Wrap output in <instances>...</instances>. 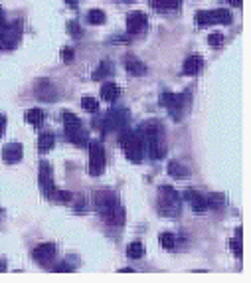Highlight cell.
<instances>
[{
	"instance_id": "obj_1",
	"label": "cell",
	"mask_w": 251,
	"mask_h": 283,
	"mask_svg": "<svg viewBox=\"0 0 251 283\" xmlns=\"http://www.w3.org/2000/svg\"><path fill=\"white\" fill-rule=\"evenodd\" d=\"M95 206H97V212L103 216V220L107 222L109 226L121 228L125 224V208L121 206L117 194H113L111 190H99L95 194Z\"/></svg>"
},
{
	"instance_id": "obj_2",
	"label": "cell",
	"mask_w": 251,
	"mask_h": 283,
	"mask_svg": "<svg viewBox=\"0 0 251 283\" xmlns=\"http://www.w3.org/2000/svg\"><path fill=\"white\" fill-rule=\"evenodd\" d=\"M119 143H121V149L129 160H133V162L143 160L145 151H147V143H145V135L141 129H125L119 137Z\"/></svg>"
},
{
	"instance_id": "obj_3",
	"label": "cell",
	"mask_w": 251,
	"mask_h": 283,
	"mask_svg": "<svg viewBox=\"0 0 251 283\" xmlns=\"http://www.w3.org/2000/svg\"><path fill=\"white\" fill-rule=\"evenodd\" d=\"M129 123H131V115L129 111L119 107V109H109L101 119H95L93 127L97 125L103 133H111V131H125L129 129Z\"/></svg>"
},
{
	"instance_id": "obj_4",
	"label": "cell",
	"mask_w": 251,
	"mask_h": 283,
	"mask_svg": "<svg viewBox=\"0 0 251 283\" xmlns=\"http://www.w3.org/2000/svg\"><path fill=\"white\" fill-rule=\"evenodd\" d=\"M158 194H160V198H158V212L162 216H168V218L178 216L180 210H182L178 192L172 188V186H160Z\"/></svg>"
},
{
	"instance_id": "obj_5",
	"label": "cell",
	"mask_w": 251,
	"mask_h": 283,
	"mask_svg": "<svg viewBox=\"0 0 251 283\" xmlns=\"http://www.w3.org/2000/svg\"><path fill=\"white\" fill-rule=\"evenodd\" d=\"M233 16L225 8H216V10H200L196 12V24L198 26H210V24H231Z\"/></svg>"
},
{
	"instance_id": "obj_6",
	"label": "cell",
	"mask_w": 251,
	"mask_h": 283,
	"mask_svg": "<svg viewBox=\"0 0 251 283\" xmlns=\"http://www.w3.org/2000/svg\"><path fill=\"white\" fill-rule=\"evenodd\" d=\"M188 99H190L188 91H186V93H180V95L166 91V93H162L160 103L168 107L170 117H172L174 121H180V119H182V113H184V107H186V103H188Z\"/></svg>"
},
{
	"instance_id": "obj_7",
	"label": "cell",
	"mask_w": 251,
	"mask_h": 283,
	"mask_svg": "<svg viewBox=\"0 0 251 283\" xmlns=\"http://www.w3.org/2000/svg\"><path fill=\"white\" fill-rule=\"evenodd\" d=\"M89 174L91 176H101L105 170V149L101 145V141H89Z\"/></svg>"
},
{
	"instance_id": "obj_8",
	"label": "cell",
	"mask_w": 251,
	"mask_h": 283,
	"mask_svg": "<svg viewBox=\"0 0 251 283\" xmlns=\"http://www.w3.org/2000/svg\"><path fill=\"white\" fill-rule=\"evenodd\" d=\"M145 143H147V151H149L151 158H157V160L164 158L166 151H168L166 141H164V133L153 135V137H145Z\"/></svg>"
},
{
	"instance_id": "obj_9",
	"label": "cell",
	"mask_w": 251,
	"mask_h": 283,
	"mask_svg": "<svg viewBox=\"0 0 251 283\" xmlns=\"http://www.w3.org/2000/svg\"><path fill=\"white\" fill-rule=\"evenodd\" d=\"M147 26H149V18H147L145 12L135 10V12L127 14V30H129V34H141V32L147 30Z\"/></svg>"
},
{
	"instance_id": "obj_10",
	"label": "cell",
	"mask_w": 251,
	"mask_h": 283,
	"mask_svg": "<svg viewBox=\"0 0 251 283\" xmlns=\"http://www.w3.org/2000/svg\"><path fill=\"white\" fill-rule=\"evenodd\" d=\"M32 255L40 265L48 267V265H52V261L56 257V246L54 244H40L38 248H34Z\"/></svg>"
},
{
	"instance_id": "obj_11",
	"label": "cell",
	"mask_w": 251,
	"mask_h": 283,
	"mask_svg": "<svg viewBox=\"0 0 251 283\" xmlns=\"http://www.w3.org/2000/svg\"><path fill=\"white\" fill-rule=\"evenodd\" d=\"M20 40V28L14 26H6L4 30H0V50H12Z\"/></svg>"
},
{
	"instance_id": "obj_12",
	"label": "cell",
	"mask_w": 251,
	"mask_h": 283,
	"mask_svg": "<svg viewBox=\"0 0 251 283\" xmlns=\"http://www.w3.org/2000/svg\"><path fill=\"white\" fill-rule=\"evenodd\" d=\"M38 178H40V186H42L46 196L56 188V184H54V170H52V166L46 160L40 162V176Z\"/></svg>"
},
{
	"instance_id": "obj_13",
	"label": "cell",
	"mask_w": 251,
	"mask_h": 283,
	"mask_svg": "<svg viewBox=\"0 0 251 283\" xmlns=\"http://www.w3.org/2000/svg\"><path fill=\"white\" fill-rule=\"evenodd\" d=\"M65 135H67V139H69L75 147H87V143H89V133L81 125L65 127Z\"/></svg>"
},
{
	"instance_id": "obj_14",
	"label": "cell",
	"mask_w": 251,
	"mask_h": 283,
	"mask_svg": "<svg viewBox=\"0 0 251 283\" xmlns=\"http://www.w3.org/2000/svg\"><path fill=\"white\" fill-rule=\"evenodd\" d=\"M184 198L190 202V206H192V210L194 212H206L208 210V202H206V196L204 194H200V192H196L194 188H186L184 190Z\"/></svg>"
},
{
	"instance_id": "obj_15",
	"label": "cell",
	"mask_w": 251,
	"mask_h": 283,
	"mask_svg": "<svg viewBox=\"0 0 251 283\" xmlns=\"http://www.w3.org/2000/svg\"><path fill=\"white\" fill-rule=\"evenodd\" d=\"M22 155H24V149H22L20 143H8V145L4 147V151H2V158H4V162H8V164L20 162V160H22Z\"/></svg>"
},
{
	"instance_id": "obj_16",
	"label": "cell",
	"mask_w": 251,
	"mask_h": 283,
	"mask_svg": "<svg viewBox=\"0 0 251 283\" xmlns=\"http://www.w3.org/2000/svg\"><path fill=\"white\" fill-rule=\"evenodd\" d=\"M123 65H125L127 71L133 73V75H145V73H147L145 63L141 62L137 56H125V58H123Z\"/></svg>"
},
{
	"instance_id": "obj_17",
	"label": "cell",
	"mask_w": 251,
	"mask_h": 283,
	"mask_svg": "<svg viewBox=\"0 0 251 283\" xmlns=\"http://www.w3.org/2000/svg\"><path fill=\"white\" fill-rule=\"evenodd\" d=\"M202 67H204V60H202V56L194 54V56H188V58L184 60V67H182V71H184L186 75H196V73H200V71H202Z\"/></svg>"
},
{
	"instance_id": "obj_18",
	"label": "cell",
	"mask_w": 251,
	"mask_h": 283,
	"mask_svg": "<svg viewBox=\"0 0 251 283\" xmlns=\"http://www.w3.org/2000/svg\"><path fill=\"white\" fill-rule=\"evenodd\" d=\"M54 145H56V135H54L52 131H44V133L40 135V139H38V151L44 155V153L52 151Z\"/></svg>"
},
{
	"instance_id": "obj_19",
	"label": "cell",
	"mask_w": 251,
	"mask_h": 283,
	"mask_svg": "<svg viewBox=\"0 0 251 283\" xmlns=\"http://www.w3.org/2000/svg\"><path fill=\"white\" fill-rule=\"evenodd\" d=\"M119 95H121V87H119L117 83H113V81L103 83V87H101V97H103L105 101L113 103V101H117V99H119Z\"/></svg>"
},
{
	"instance_id": "obj_20",
	"label": "cell",
	"mask_w": 251,
	"mask_h": 283,
	"mask_svg": "<svg viewBox=\"0 0 251 283\" xmlns=\"http://www.w3.org/2000/svg\"><path fill=\"white\" fill-rule=\"evenodd\" d=\"M168 174H170L172 178H186L190 172H188V168H186L182 162H178V160H172V162H168Z\"/></svg>"
},
{
	"instance_id": "obj_21",
	"label": "cell",
	"mask_w": 251,
	"mask_h": 283,
	"mask_svg": "<svg viewBox=\"0 0 251 283\" xmlns=\"http://www.w3.org/2000/svg\"><path fill=\"white\" fill-rule=\"evenodd\" d=\"M113 71H115V69H113V63L105 60V62L99 63V67L95 69L93 79H103V77H111V75H113Z\"/></svg>"
},
{
	"instance_id": "obj_22",
	"label": "cell",
	"mask_w": 251,
	"mask_h": 283,
	"mask_svg": "<svg viewBox=\"0 0 251 283\" xmlns=\"http://www.w3.org/2000/svg\"><path fill=\"white\" fill-rule=\"evenodd\" d=\"M24 119L34 127H42L44 123V111L42 109H28L26 111V115H24Z\"/></svg>"
},
{
	"instance_id": "obj_23",
	"label": "cell",
	"mask_w": 251,
	"mask_h": 283,
	"mask_svg": "<svg viewBox=\"0 0 251 283\" xmlns=\"http://www.w3.org/2000/svg\"><path fill=\"white\" fill-rule=\"evenodd\" d=\"M206 202H208V208L218 210V208H221V204L225 202V198L220 192H212V194H206Z\"/></svg>"
},
{
	"instance_id": "obj_24",
	"label": "cell",
	"mask_w": 251,
	"mask_h": 283,
	"mask_svg": "<svg viewBox=\"0 0 251 283\" xmlns=\"http://www.w3.org/2000/svg\"><path fill=\"white\" fill-rule=\"evenodd\" d=\"M105 12L103 10H99V8H95V10H89L87 12V22L89 24H93V26H101V24H105Z\"/></svg>"
},
{
	"instance_id": "obj_25",
	"label": "cell",
	"mask_w": 251,
	"mask_h": 283,
	"mask_svg": "<svg viewBox=\"0 0 251 283\" xmlns=\"http://www.w3.org/2000/svg\"><path fill=\"white\" fill-rule=\"evenodd\" d=\"M151 4L158 10H176L180 6V0H151Z\"/></svg>"
},
{
	"instance_id": "obj_26",
	"label": "cell",
	"mask_w": 251,
	"mask_h": 283,
	"mask_svg": "<svg viewBox=\"0 0 251 283\" xmlns=\"http://www.w3.org/2000/svg\"><path fill=\"white\" fill-rule=\"evenodd\" d=\"M127 255L133 257V259L143 257V255H145V246H143L141 242H133V244H129V246H127Z\"/></svg>"
},
{
	"instance_id": "obj_27",
	"label": "cell",
	"mask_w": 251,
	"mask_h": 283,
	"mask_svg": "<svg viewBox=\"0 0 251 283\" xmlns=\"http://www.w3.org/2000/svg\"><path fill=\"white\" fill-rule=\"evenodd\" d=\"M160 244H162L164 250H174V246H176V236L170 234V232H164V234H160Z\"/></svg>"
},
{
	"instance_id": "obj_28",
	"label": "cell",
	"mask_w": 251,
	"mask_h": 283,
	"mask_svg": "<svg viewBox=\"0 0 251 283\" xmlns=\"http://www.w3.org/2000/svg\"><path fill=\"white\" fill-rule=\"evenodd\" d=\"M62 121H63V127H75V125H81V121H79V117H77L75 113H71V111H63V113H62Z\"/></svg>"
},
{
	"instance_id": "obj_29",
	"label": "cell",
	"mask_w": 251,
	"mask_h": 283,
	"mask_svg": "<svg viewBox=\"0 0 251 283\" xmlns=\"http://www.w3.org/2000/svg\"><path fill=\"white\" fill-rule=\"evenodd\" d=\"M81 107L85 111H89V113H97L99 111V101L95 97H83L81 99Z\"/></svg>"
},
{
	"instance_id": "obj_30",
	"label": "cell",
	"mask_w": 251,
	"mask_h": 283,
	"mask_svg": "<svg viewBox=\"0 0 251 283\" xmlns=\"http://www.w3.org/2000/svg\"><path fill=\"white\" fill-rule=\"evenodd\" d=\"M229 246H231V252L235 253L237 257H241V252H243V250H241V228L235 232V238L229 242Z\"/></svg>"
},
{
	"instance_id": "obj_31",
	"label": "cell",
	"mask_w": 251,
	"mask_h": 283,
	"mask_svg": "<svg viewBox=\"0 0 251 283\" xmlns=\"http://www.w3.org/2000/svg\"><path fill=\"white\" fill-rule=\"evenodd\" d=\"M208 44L212 46V48H218L223 44V34L221 32H212L210 36H208Z\"/></svg>"
},
{
	"instance_id": "obj_32",
	"label": "cell",
	"mask_w": 251,
	"mask_h": 283,
	"mask_svg": "<svg viewBox=\"0 0 251 283\" xmlns=\"http://www.w3.org/2000/svg\"><path fill=\"white\" fill-rule=\"evenodd\" d=\"M67 30H69V34L73 36V38H81L83 36V30H81V26L77 24V22H67Z\"/></svg>"
},
{
	"instance_id": "obj_33",
	"label": "cell",
	"mask_w": 251,
	"mask_h": 283,
	"mask_svg": "<svg viewBox=\"0 0 251 283\" xmlns=\"http://www.w3.org/2000/svg\"><path fill=\"white\" fill-rule=\"evenodd\" d=\"M62 60L63 62H71V60H73V48H63Z\"/></svg>"
},
{
	"instance_id": "obj_34",
	"label": "cell",
	"mask_w": 251,
	"mask_h": 283,
	"mask_svg": "<svg viewBox=\"0 0 251 283\" xmlns=\"http://www.w3.org/2000/svg\"><path fill=\"white\" fill-rule=\"evenodd\" d=\"M52 271H67V273H69V271H73V267H71V265H67V263H58Z\"/></svg>"
},
{
	"instance_id": "obj_35",
	"label": "cell",
	"mask_w": 251,
	"mask_h": 283,
	"mask_svg": "<svg viewBox=\"0 0 251 283\" xmlns=\"http://www.w3.org/2000/svg\"><path fill=\"white\" fill-rule=\"evenodd\" d=\"M6 133V115H0V137Z\"/></svg>"
},
{
	"instance_id": "obj_36",
	"label": "cell",
	"mask_w": 251,
	"mask_h": 283,
	"mask_svg": "<svg viewBox=\"0 0 251 283\" xmlns=\"http://www.w3.org/2000/svg\"><path fill=\"white\" fill-rule=\"evenodd\" d=\"M8 24H6V20H4V12H2V8H0V30H4Z\"/></svg>"
},
{
	"instance_id": "obj_37",
	"label": "cell",
	"mask_w": 251,
	"mask_h": 283,
	"mask_svg": "<svg viewBox=\"0 0 251 283\" xmlns=\"http://www.w3.org/2000/svg\"><path fill=\"white\" fill-rule=\"evenodd\" d=\"M227 4H231V6H237V8H239V6L243 4V0H227Z\"/></svg>"
},
{
	"instance_id": "obj_38",
	"label": "cell",
	"mask_w": 251,
	"mask_h": 283,
	"mask_svg": "<svg viewBox=\"0 0 251 283\" xmlns=\"http://www.w3.org/2000/svg\"><path fill=\"white\" fill-rule=\"evenodd\" d=\"M4 267H6V263H4V261H0V271H6Z\"/></svg>"
},
{
	"instance_id": "obj_39",
	"label": "cell",
	"mask_w": 251,
	"mask_h": 283,
	"mask_svg": "<svg viewBox=\"0 0 251 283\" xmlns=\"http://www.w3.org/2000/svg\"><path fill=\"white\" fill-rule=\"evenodd\" d=\"M67 4H69V6H75V4H77V0H67Z\"/></svg>"
},
{
	"instance_id": "obj_40",
	"label": "cell",
	"mask_w": 251,
	"mask_h": 283,
	"mask_svg": "<svg viewBox=\"0 0 251 283\" xmlns=\"http://www.w3.org/2000/svg\"><path fill=\"white\" fill-rule=\"evenodd\" d=\"M117 2H137V0H117Z\"/></svg>"
}]
</instances>
